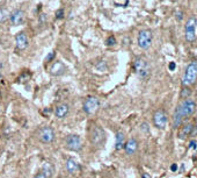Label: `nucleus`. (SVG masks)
<instances>
[{
	"instance_id": "nucleus-12",
	"label": "nucleus",
	"mask_w": 197,
	"mask_h": 178,
	"mask_svg": "<svg viewBox=\"0 0 197 178\" xmlns=\"http://www.w3.org/2000/svg\"><path fill=\"white\" fill-rule=\"evenodd\" d=\"M25 12L22 10H15L10 14V25L13 26H20L25 22Z\"/></svg>"
},
{
	"instance_id": "nucleus-6",
	"label": "nucleus",
	"mask_w": 197,
	"mask_h": 178,
	"mask_svg": "<svg viewBox=\"0 0 197 178\" xmlns=\"http://www.w3.org/2000/svg\"><path fill=\"white\" fill-rule=\"evenodd\" d=\"M196 25L197 19L196 16H190L186 22L184 26V36L188 42H194L196 38Z\"/></svg>"
},
{
	"instance_id": "nucleus-1",
	"label": "nucleus",
	"mask_w": 197,
	"mask_h": 178,
	"mask_svg": "<svg viewBox=\"0 0 197 178\" xmlns=\"http://www.w3.org/2000/svg\"><path fill=\"white\" fill-rule=\"evenodd\" d=\"M195 110H196V103L194 99L186 98V99L182 100L181 103L177 105L175 112H174V115H173V127L174 128L180 127L183 119L194 114Z\"/></svg>"
},
{
	"instance_id": "nucleus-20",
	"label": "nucleus",
	"mask_w": 197,
	"mask_h": 178,
	"mask_svg": "<svg viewBox=\"0 0 197 178\" xmlns=\"http://www.w3.org/2000/svg\"><path fill=\"white\" fill-rule=\"evenodd\" d=\"M95 68H96V70L100 71V72H104V71H107V69H108L107 62H106V61H100V62L96 63Z\"/></svg>"
},
{
	"instance_id": "nucleus-29",
	"label": "nucleus",
	"mask_w": 197,
	"mask_h": 178,
	"mask_svg": "<svg viewBox=\"0 0 197 178\" xmlns=\"http://www.w3.org/2000/svg\"><path fill=\"white\" fill-rule=\"evenodd\" d=\"M33 178H48V177H47V175L43 172V171H41V172L36 173Z\"/></svg>"
},
{
	"instance_id": "nucleus-28",
	"label": "nucleus",
	"mask_w": 197,
	"mask_h": 178,
	"mask_svg": "<svg viewBox=\"0 0 197 178\" xmlns=\"http://www.w3.org/2000/svg\"><path fill=\"white\" fill-rule=\"evenodd\" d=\"M47 20V14L45 13H41L40 16H38V21H40V23H44Z\"/></svg>"
},
{
	"instance_id": "nucleus-4",
	"label": "nucleus",
	"mask_w": 197,
	"mask_h": 178,
	"mask_svg": "<svg viewBox=\"0 0 197 178\" xmlns=\"http://www.w3.org/2000/svg\"><path fill=\"white\" fill-rule=\"evenodd\" d=\"M197 82V62L192 61L188 64L186 71L182 77V85L183 86H189Z\"/></svg>"
},
{
	"instance_id": "nucleus-25",
	"label": "nucleus",
	"mask_w": 197,
	"mask_h": 178,
	"mask_svg": "<svg viewBox=\"0 0 197 178\" xmlns=\"http://www.w3.org/2000/svg\"><path fill=\"white\" fill-rule=\"evenodd\" d=\"M190 93H191V91L189 89H187V87H183V89L181 90V93H180V95H181V98H189V95H190Z\"/></svg>"
},
{
	"instance_id": "nucleus-16",
	"label": "nucleus",
	"mask_w": 197,
	"mask_h": 178,
	"mask_svg": "<svg viewBox=\"0 0 197 178\" xmlns=\"http://www.w3.org/2000/svg\"><path fill=\"white\" fill-rule=\"evenodd\" d=\"M194 123H186V125H183L180 128V131H179V137L181 139V140H183V139H186V137H188V136H190V134H191L192 129H194Z\"/></svg>"
},
{
	"instance_id": "nucleus-21",
	"label": "nucleus",
	"mask_w": 197,
	"mask_h": 178,
	"mask_svg": "<svg viewBox=\"0 0 197 178\" xmlns=\"http://www.w3.org/2000/svg\"><path fill=\"white\" fill-rule=\"evenodd\" d=\"M7 18H10V13L7 12L6 8H0V23L6 21Z\"/></svg>"
},
{
	"instance_id": "nucleus-31",
	"label": "nucleus",
	"mask_w": 197,
	"mask_h": 178,
	"mask_svg": "<svg viewBox=\"0 0 197 178\" xmlns=\"http://www.w3.org/2000/svg\"><path fill=\"white\" fill-rule=\"evenodd\" d=\"M168 68H169V70H171V71H173L174 69L176 68V65H175V63H174V62H171V63H169V65H168Z\"/></svg>"
},
{
	"instance_id": "nucleus-23",
	"label": "nucleus",
	"mask_w": 197,
	"mask_h": 178,
	"mask_svg": "<svg viewBox=\"0 0 197 178\" xmlns=\"http://www.w3.org/2000/svg\"><path fill=\"white\" fill-rule=\"evenodd\" d=\"M29 79H30V73L26 71V72H23L20 77H19V82H20V83H27Z\"/></svg>"
},
{
	"instance_id": "nucleus-10",
	"label": "nucleus",
	"mask_w": 197,
	"mask_h": 178,
	"mask_svg": "<svg viewBox=\"0 0 197 178\" xmlns=\"http://www.w3.org/2000/svg\"><path fill=\"white\" fill-rule=\"evenodd\" d=\"M38 136L40 141L43 143H51L55 140V131L50 126H44L38 131Z\"/></svg>"
},
{
	"instance_id": "nucleus-18",
	"label": "nucleus",
	"mask_w": 197,
	"mask_h": 178,
	"mask_svg": "<svg viewBox=\"0 0 197 178\" xmlns=\"http://www.w3.org/2000/svg\"><path fill=\"white\" fill-rule=\"evenodd\" d=\"M116 142H115V149L116 150H121L124 147V134L122 131H117L115 135Z\"/></svg>"
},
{
	"instance_id": "nucleus-8",
	"label": "nucleus",
	"mask_w": 197,
	"mask_h": 178,
	"mask_svg": "<svg viewBox=\"0 0 197 178\" xmlns=\"http://www.w3.org/2000/svg\"><path fill=\"white\" fill-rule=\"evenodd\" d=\"M66 148L72 152H79L83 148V141L81 137L75 134H71L66 137Z\"/></svg>"
},
{
	"instance_id": "nucleus-22",
	"label": "nucleus",
	"mask_w": 197,
	"mask_h": 178,
	"mask_svg": "<svg viewBox=\"0 0 197 178\" xmlns=\"http://www.w3.org/2000/svg\"><path fill=\"white\" fill-rule=\"evenodd\" d=\"M114 5L116 7H128L129 0H114Z\"/></svg>"
},
{
	"instance_id": "nucleus-5",
	"label": "nucleus",
	"mask_w": 197,
	"mask_h": 178,
	"mask_svg": "<svg viewBox=\"0 0 197 178\" xmlns=\"http://www.w3.org/2000/svg\"><path fill=\"white\" fill-rule=\"evenodd\" d=\"M152 40H153V35H152V31L149 29H143L138 33L137 43H138V47L140 49H143V50L149 49L152 44Z\"/></svg>"
},
{
	"instance_id": "nucleus-38",
	"label": "nucleus",
	"mask_w": 197,
	"mask_h": 178,
	"mask_svg": "<svg viewBox=\"0 0 197 178\" xmlns=\"http://www.w3.org/2000/svg\"><path fill=\"white\" fill-rule=\"evenodd\" d=\"M0 136H1V135H0Z\"/></svg>"
},
{
	"instance_id": "nucleus-15",
	"label": "nucleus",
	"mask_w": 197,
	"mask_h": 178,
	"mask_svg": "<svg viewBox=\"0 0 197 178\" xmlns=\"http://www.w3.org/2000/svg\"><path fill=\"white\" fill-rule=\"evenodd\" d=\"M65 168H66V171L68 173H77L81 170V167L77 161H74L73 158H68L66 163H65Z\"/></svg>"
},
{
	"instance_id": "nucleus-11",
	"label": "nucleus",
	"mask_w": 197,
	"mask_h": 178,
	"mask_svg": "<svg viewBox=\"0 0 197 178\" xmlns=\"http://www.w3.org/2000/svg\"><path fill=\"white\" fill-rule=\"evenodd\" d=\"M48 71H49V73H50L51 76L58 77V76H62V75L65 73L66 67H65V64H64L62 61H55V62L51 63V65L49 67Z\"/></svg>"
},
{
	"instance_id": "nucleus-33",
	"label": "nucleus",
	"mask_w": 197,
	"mask_h": 178,
	"mask_svg": "<svg viewBox=\"0 0 197 178\" xmlns=\"http://www.w3.org/2000/svg\"><path fill=\"white\" fill-rule=\"evenodd\" d=\"M141 178H151V176L147 172H143L141 173Z\"/></svg>"
},
{
	"instance_id": "nucleus-30",
	"label": "nucleus",
	"mask_w": 197,
	"mask_h": 178,
	"mask_svg": "<svg viewBox=\"0 0 197 178\" xmlns=\"http://www.w3.org/2000/svg\"><path fill=\"white\" fill-rule=\"evenodd\" d=\"M196 146H197V142L194 140V141H191L189 143V149H196Z\"/></svg>"
},
{
	"instance_id": "nucleus-26",
	"label": "nucleus",
	"mask_w": 197,
	"mask_h": 178,
	"mask_svg": "<svg viewBox=\"0 0 197 178\" xmlns=\"http://www.w3.org/2000/svg\"><path fill=\"white\" fill-rule=\"evenodd\" d=\"M63 18H64V10L60 8V10H58L57 12H56V19H57V20H60Z\"/></svg>"
},
{
	"instance_id": "nucleus-27",
	"label": "nucleus",
	"mask_w": 197,
	"mask_h": 178,
	"mask_svg": "<svg viewBox=\"0 0 197 178\" xmlns=\"http://www.w3.org/2000/svg\"><path fill=\"white\" fill-rule=\"evenodd\" d=\"M55 56H56V52H55V51L50 52V54H49V55H48V56H47V58H45V62H47V63L51 62L52 59L55 58Z\"/></svg>"
},
{
	"instance_id": "nucleus-7",
	"label": "nucleus",
	"mask_w": 197,
	"mask_h": 178,
	"mask_svg": "<svg viewBox=\"0 0 197 178\" xmlns=\"http://www.w3.org/2000/svg\"><path fill=\"white\" fill-rule=\"evenodd\" d=\"M98 106H100V100L96 97L93 95H89L86 98V100L83 101V108L85 111V113L87 114H94L96 111H98Z\"/></svg>"
},
{
	"instance_id": "nucleus-32",
	"label": "nucleus",
	"mask_w": 197,
	"mask_h": 178,
	"mask_svg": "<svg viewBox=\"0 0 197 178\" xmlns=\"http://www.w3.org/2000/svg\"><path fill=\"white\" fill-rule=\"evenodd\" d=\"M0 84H1V85H5V78H4V76L1 75V72H0Z\"/></svg>"
},
{
	"instance_id": "nucleus-17",
	"label": "nucleus",
	"mask_w": 197,
	"mask_h": 178,
	"mask_svg": "<svg viewBox=\"0 0 197 178\" xmlns=\"http://www.w3.org/2000/svg\"><path fill=\"white\" fill-rule=\"evenodd\" d=\"M123 148H124L125 152H126L128 155H132V154H135L137 148H138V142H137L136 139H129Z\"/></svg>"
},
{
	"instance_id": "nucleus-37",
	"label": "nucleus",
	"mask_w": 197,
	"mask_h": 178,
	"mask_svg": "<svg viewBox=\"0 0 197 178\" xmlns=\"http://www.w3.org/2000/svg\"><path fill=\"white\" fill-rule=\"evenodd\" d=\"M51 113V110L49 111V110H44V111H42V114H44V115H47V114H50Z\"/></svg>"
},
{
	"instance_id": "nucleus-35",
	"label": "nucleus",
	"mask_w": 197,
	"mask_h": 178,
	"mask_svg": "<svg viewBox=\"0 0 197 178\" xmlns=\"http://www.w3.org/2000/svg\"><path fill=\"white\" fill-rule=\"evenodd\" d=\"M176 19H177L179 21H180V20L182 19V13H181V12H177V13H176Z\"/></svg>"
},
{
	"instance_id": "nucleus-13",
	"label": "nucleus",
	"mask_w": 197,
	"mask_h": 178,
	"mask_svg": "<svg viewBox=\"0 0 197 178\" xmlns=\"http://www.w3.org/2000/svg\"><path fill=\"white\" fill-rule=\"evenodd\" d=\"M15 44L19 50H25L28 47V37L25 31H20L15 35Z\"/></svg>"
},
{
	"instance_id": "nucleus-36",
	"label": "nucleus",
	"mask_w": 197,
	"mask_h": 178,
	"mask_svg": "<svg viewBox=\"0 0 197 178\" xmlns=\"http://www.w3.org/2000/svg\"><path fill=\"white\" fill-rule=\"evenodd\" d=\"M171 170H172V171H176V170H177V165H176V164H172Z\"/></svg>"
},
{
	"instance_id": "nucleus-34",
	"label": "nucleus",
	"mask_w": 197,
	"mask_h": 178,
	"mask_svg": "<svg viewBox=\"0 0 197 178\" xmlns=\"http://www.w3.org/2000/svg\"><path fill=\"white\" fill-rule=\"evenodd\" d=\"M143 129H144V131H149V126L146 125V123H143V125H141V131H143Z\"/></svg>"
},
{
	"instance_id": "nucleus-3",
	"label": "nucleus",
	"mask_w": 197,
	"mask_h": 178,
	"mask_svg": "<svg viewBox=\"0 0 197 178\" xmlns=\"http://www.w3.org/2000/svg\"><path fill=\"white\" fill-rule=\"evenodd\" d=\"M132 68L140 79H147L151 76V67L145 58L136 57L132 63Z\"/></svg>"
},
{
	"instance_id": "nucleus-24",
	"label": "nucleus",
	"mask_w": 197,
	"mask_h": 178,
	"mask_svg": "<svg viewBox=\"0 0 197 178\" xmlns=\"http://www.w3.org/2000/svg\"><path fill=\"white\" fill-rule=\"evenodd\" d=\"M116 44V38H115V36H109L107 40H106V46L107 47H113V46H115Z\"/></svg>"
},
{
	"instance_id": "nucleus-14",
	"label": "nucleus",
	"mask_w": 197,
	"mask_h": 178,
	"mask_svg": "<svg viewBox=\"0 0 197 178\" xmlns=\"http://www.w3.org/2000/svg\"><path fill=\"white\" fill-rule=\"evenodd\" d=\"M68 111H70V106L68 104H59L56 106V108L53 111V113H55V116L58 118V119H63V118H65L66 114L68 113Z\"/></svg>"
},
{
	"instance_id": "nucleus-9",
	"label": "nucleus",
	"mask_w": 197,
	"mask_h": 178,
	"mask_svg": "<svg viewBox=\"0 0 197 178\" xmlns=\"http://www.w3.org/2000/svg\"><path fill=\"white\" fill-rule=\"evenodd\" d=\"M168 122V116L164 110H158L153 114V123L159 129H165Z\"/></svg>"
},
{
	"instance_id": "nucleus-19",
	"label": "nucleus",
	"mask_w": 197,
	"mask_h": 178,
	"mask_svg": "<svg viewBox=\"0 0 197 178\" xmlns=\"http://www.w3.org/2000/svg\"><path fill=\"white\" fill-rule=\"evenodd\" d=\"M42 171L47 175V177H51L52 173H53V167H52L51 163L49 162H45L43 164V169H42Z\"/></svg>"
},
{
	"instance_id": "nucleus-2",
	"label": "nucleus",
	"mask_w": 197,
	"mask_h": 178,
	"mask_svg": "<svg viewBox=\"0 0 197 178\" xmlns=\"http://www.w3.org/2000/svg\"><path fill=\"white\" fill-rule=\"evenodd\" d=\"M88 136L89 141L92 142L94 146H100L106 141V131L100 125L92 122L88 128Z\"/></svg>"
}]
</instances>
